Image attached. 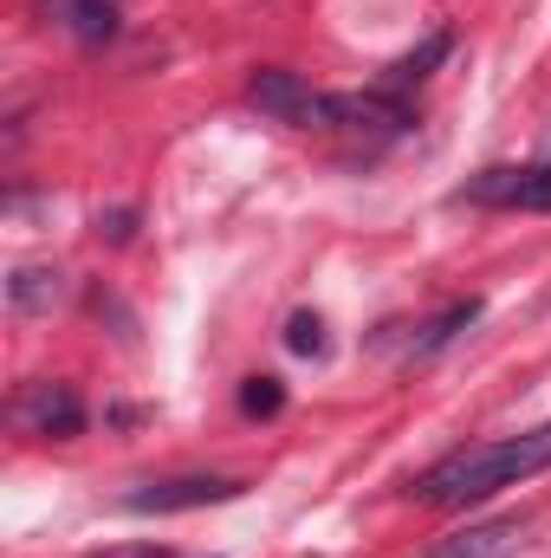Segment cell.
I'll list each match as a JSON object with an SVG mask.
<instances>
[{
    "mask_svg": "<svg viewBox=\"0 0 551 558\" xmlns=\"http://www.w3.org/2000/svg\"><path fill=\"white\" fill-rule=\"evenodd\" d=\"M539 468H551V422L532 428V435H513V441L454 448L421 481H409V494L428 500V507H474V500H487V494H500V487H513V481H526Z\"/></svg>",
    "mask_w": 551,
    "mask_h": 558,
    "instance_id": "cell-1",
    "label": "cell"
},
{
    "mask_svg": "<svg viewBox=\"0 0 551 558\" xmlns=\"http://www.w3.org/2000/svg\"><path fill=\"white\" fill-rule=\"evenodd\" d=\"M247 105L267 111L273 124H292V131H331V98L311 92V85H305L298 72H285V65H260V72L247 78Z\"/></svg>",
    "mask_w": 551,
    "mask_h": 558,
    "instance_id": "cell-2",
    "label": "cell"
},
{
    "mask_svg": "<svg viewBox=\"0 0 551 558\" xmlns=\"http://www.w3.org/2000/svg\"><path fill=\"white\" fill-rule=\"evenodd\" d=\"M461 202L474 208H526V215H551V162H526V169H480Z\"/></svg>",
    "mask_w": 551,
    "mask_h": 558,
    "instance_id": "cell-3",
    "label": "cell"
},
{
    "mask_svg": "<svg viewBox=\"0 0 551 558\" xmlns=\"http://www.w3.org/2000/svg\"><path fill=\"white\" fill-rule=\"evenodd\" d=\"M409 124H415V111L396 92H344V98H331V131H344V137L390 143V137H403Z\"/></svg>",
    "mask_w": 551,
    "mask_h": 558,
    "instance_id": "cell-4",
    "label": "cell"
},
{
    "mask_svg": "<svg viewBox=\"0 0 551 558\" xmlns=\"http://www.w3.org/2000/svg\"><path fill=\"white\" fill-rule=\"evenodd\" d=\"M13 422H20L26 435H52V441H65V435L85 428V403L72 397V384H20V397H13Z\"/></svg>",
    "mask_w": 551,
    "mask_h": 558,
    "instance_id": "cell-5",
    "label": "cell"
},
{
    "mask_svg": "<svg viewBox=\"0 0 551 558\" xmlns=\"http://www.w3.org/2000/svg\"><path fill=\"white\" fill-rule=\"evenodd\" d=\"M234 494H241V481H228V474H182V481L137 487L124 507H131V513H188V507H221V500H234Z\"/></svg>",
    "mask_w": 551,
    "mask_h": 558,
    "instance_id": "cell-6",
    "label": "cell"
},
{
    "mask_svg": "<svg viewBox=\"0 0 551 558\" xmlns=\"http://www.w3.org/2000/svg\"><path fill=\"white\" fill-rule=\"evenodd\" d=\"M39 13L78 46H111L124 33V0H39Z\"/></svg>",
    "mask_w": 551,
    "mask_h": 558,
    "instance_id": "cell-7",
    "label": "cell"
},
{
    "mask_svg": "<svg viewBox=\"0 0 551 558\" xmlns=\"http://www.w3.org/2000/svg\"><path fill=\"white\" fill-rule=\"evenodd\" d=\"M519 546H526V520H480L467 533L434 539L421 558H513Z\"/></svg>",
    "mask_w": 551,
    "mask_h": 558,
    "instance_id": "cell-8",
    "label": "cell"
},
{
    "mask_svg": "<svg viewBox=\"0 0 551 558\" xmlns=\"http://www.w3.org/2000/svg\"><path fill=\"white\" fill-rule=\"evenodd\" d=\"M474 318H480V299H454L441 318H428V325H421V338H415V357H434V351H441V344H454V338H461Z\"/></svg>",
    "mask_w": 551,
    "mask_h": 558,
    "instance_id": "cell-9",
    "label": "cell"
},
{
    "mask_svg": "<svg viewBox=\"0 0 551 558\" xmlns=\"http://www.w3.org/2000/svg\"><path fill=\"white\" fill-rule=\"evenodd\" d=\"M7 299H13V312H46L59 299V274L52 267H20L7 279Z\"/></svg>",
    "mask_w": 551,
    "mask_h": 558,
    "instance_id": "cell-10",
    "label": "cell"
},
{
    "mask_svg": "<svg viewBox=\"0 0 551 558\" xmlns=\"http://www.w3.org/2000/svg\"><path fill=\"white\" fill-rule=\"evenodd\" d=\"M434 59H448V33H434L415 59H396V65H390V85L403 92V85H415V78H428V65H434Z\"/></svg>",
    "mask_w": 551,
    "mask_h": 558,
    "instance_id": "cell-11",
    "label": "cell"
},
{
    "mask_svg": "<svg viewBox=\"0 0 551 558\" xmlns=\"http://www.w3.org/2000/svg\"><path fill=\"white\" fill-rule=\"evenodd\" d=\"M285 351L318 357V351H325V318H318V312H292V325H285Z\"/></svg>",
    "mask_w": 551,
    "mask_h": 558,
    "instance_id": "cell-12",
    "label": "cell"
},
{
    "mask_svg": "<svg viewBox=\"0 0 551 558\" xmlns=\"http://www.w3.org/2000/svg\"><path fill=\"white\" fill-rule=\"evenodd\" d=\"M279 403H285V397H279L273 377H247V390H241V410H247V416H279Z\"/></svg>",
    "mask_w": 551,
    "mask_h": 558,
    "instance_id": "cell-13",
    "label": "cell"
},
{
    "mask_svg": "<svg viewBox=\"0 0 551 558\" xmlns=\"http://www.w3.org/2000/svg\"><path fill=\"white\" fill-rule=\"evenodd\" d=\"M98 558H175L169 546H118V553H98Z\"/></svg>",
    "mask_w": 551,
    "mask_h": 558,
    "instance_id": "cell-14",
    "label": "cell"
}]
</instances>
